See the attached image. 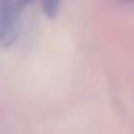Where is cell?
<instances>
[{
  "label": "cell",
  "mask_w": 134,
  "mask_h": 134,
  "mask_svg": "<svg viewBox=\"0 0 134 134\" xmlns=\"http://www.w3.org/2000/svg\"><path fill=\"white\" fill-rule=\"evenodd\" d=\"M41 7L48 19H55L61 9V0H41Z\"/></svg>",
  "instance_id": "1"
},
{
  "label": "cell",
  "mask_w": 134,
  "mask_h": 134,
  "mask_svg": "<svg viewBox=\"0 0 134 134\" xmlns=\"http://www.w3.org/2000/svg\"><path fill=\"white\" fill-rule=\"evenodd\" d=\"M114 3H117L118 6L125 7V9L134 10V0H113Z\"/></svg>",
  "instance_id": "2"
},
{
  "label": "cell",
  "mask_w": 134,
  "mask_h": 134,
  "mask_svg": "<svg viewBox=\"0 0 134 134\" xmlns=\"http://www.w3.org/2000/svg\"><path fill=\"white\" fill-rule=\"evenodd\" d=\"M10 3L13 4V6L16 7V9H19L22 12V10H23V7L26 6L27 3H29V0H9Z\"/></svg>",
  "instance_id": "3"
}]
</instances>
